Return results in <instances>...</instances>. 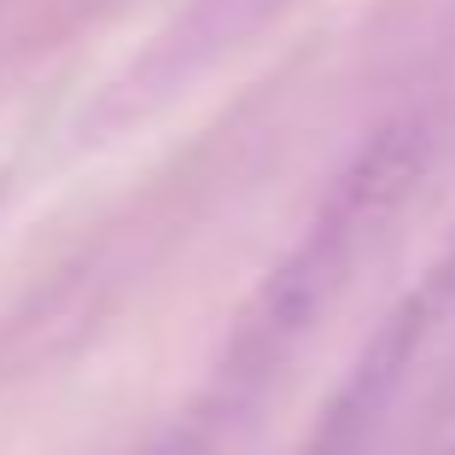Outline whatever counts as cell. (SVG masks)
Wrapping results in <instances>:
<instances>
[{
	"label": "cell",
	"instance_id": "7a4b0ae2",
	"mask_svg": "<svg viewBox=\"0 0 455 455\" xmlns=\"http://www.w3.org/2000/svg\"><path fill=\"white\" fill-rule=\"evenodd\" d=\"M450 322H455V245L432 268H420L415 286L386 309V322L368 333L362 356L350 362V374L322 403V415H315L309 438L298 443V455H368L374 450L386 438L391 415H397L409 379H415L420 356L432 350V339Z\"/></svg>",
	"mask_w": 455,
	"mask_h": 455
},
{
	"label": "cell",
	"instance_id": "5b68a950",
	"mask_svg": "<svg viewBox=\"0 0 455 455\" xmlns=\"http://www.w3.org/2000/svg\"><path fill=\"white\" fill-rule=\"evenodd\" d=\"M0 199H6V181H0Z\"/></svg>",
	"mask_w": 455,
	"mask_h": 455
},
{
	"label": "cell",
	"instance_id": "6da1fadb",
	"mask_svg": "<svg viewBox=\"0 0 455 455\" xmlns=\"http://www.w3.org/2000/svg\"><path fill=\"white\" fill-rule=\"evenodd\" d=\"M432 147H438L432 117L427 111H403V117L379 123L350 152V164L333 175V188L322 193L309 228L286 245V257L268 268V281L251 292V304L234 322L222 379H216V397L228 409L251 403L263 391V379L281 374L286 362H292V350L350 292V281L374 263V251L386 245L391 228L409 216L420 181H427Z\"/></svg>",
	"mask_w": 455,
	"mask_h": 455
},
{
	"label": "cell",
	"instance_id": "277c9868",
	"mask_svg": "<svg viewBox=\"0 0 455 455\" xmlns=\"http://www.w3.org/2000/svg\"><path fill=\"white\" fill-rule=\"evenodd\" d=\"M409 455H455V386L438 397V409L427 415V427H420Z\"/></svg>",
	"mask_w": 455,
	"mask_h": 455
},
{
	"label": "cell",
	"instance_id": "3957f363",
	"mask_svg": "<svg viewBox=\"0 0 455 455\" xmlns=\"http://www.w3.org/2000/svg\"><path fill=\"white\" fill-rule=\"evenodd\" d=\"M304 0H188L181 18L158 36L134 76L123 82L140 100H164L175 88H188L193 76H204L211 65H222L228 53H240L245 41H257L263 29H275L286 12H298Z\"/></svg>",
	"mask_w": 455,
	"mask_h": 455
}]
</instances>
